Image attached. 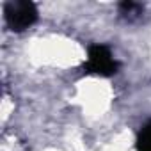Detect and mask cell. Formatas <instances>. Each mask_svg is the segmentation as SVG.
I'll list each match as a JSON object with an SVG mask.
<instances>
[{
    "mask_svg": "<svg viewBox=\"0 0 151 151\" xmlns=\"http://www.w3.org/2000/svg\"><path fill=\"white\" fill-rule=\"evenodd\" d=\"M6 23L13 32H22L36 23L37 7L30 0H11L4 6Z\"/></svg>",
    "mask_w": 151,
    "mask_h": 151,
    "instance_id": "obj_1",
    "label": "cell"
},
{
    "mask_svg": "<svg viewBox=\"0 0 151 151\" xmlns=\"http://www.w3.org/2000/svg\"><path fill=\"white\" fill-rule=\"evenodd\" d=\"M119 64L114 60L110 50L105 45H93L89 46V57L87 62L84 64L86 73L100 75V77H112L114 73H117Z\"/></svg>",
    "mask_w": 151,
    "mask_h": 151,
    "instance_id": "obj_2",
    "label": "cell"
},
{
    "mask_svg": "<svg viewBox=\"0 0 151 151\" xmlns=\"http://www.w3.org/2000/svg\"><path fill=\"white\" fill-rule=\"evenodd\" d=\"M137 151H151V121L140 130L137 137Z\"/></svg>",
    "mask_w": 151,
    "mask_h": 151,
    "instance_id": "obj_3",
    "label": "cell"
},
{
    "mask_svg": "<svg viewBox=\"0 0 151 151\" xmlns=\"http://www.w3.org/2000/svg\"><path fill=\"white\" fill-rule=\"evenodd\" d=\"M142 7L139 6V4H135V2H121L119 4V11H121V14H133V13H137V11H140Z\"/></svg>",
    "mask_w": 151,
    "mask_h": 151,
    "instance_id": "obj_4",
    "label": "cell"
}]
</instances>
